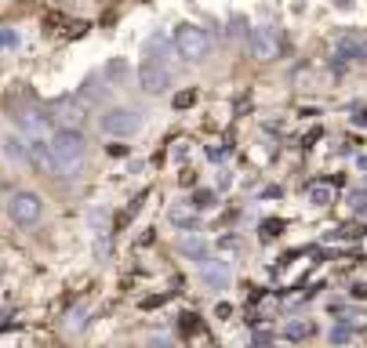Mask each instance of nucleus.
Returning a JSON list of instances; mask_svg holds the SVG:
<instances>
[{
    "label": "nucleus",
    "mask_w": 367,
    "mask_h": 348,
    "mask_svg": "<svg viewBox=\"0 0 367 348\" xmlns=\"http://www.w3.org/2000/svg\"><path fill=\"white\" fill-rule=\"evenodd\" d=\"M84 163H88V138H84V130L58 127L48 138L44 167L55 174V178H77V174L84 170Z\"/></svg>",
    "instance_id": "1"
},
{
    "label": "nucleus",
    "mask_w": 367,
    "mask_h": 348,
    "mask_svg": "<svg viewBox=\"0 0 367 348\" xmlns=\"http://www.w3.org/2000/svg\"><path fill=\"white\" fill-rule=\"evenodd\" d=\"M142 123H146L142 109H131V105H113L98 116V130L110 138H131L142 130Z\"/></svg>",
    "instance_id": "2"
},
{
    "label": "nucleus",
    "mask_w": 367,
    "mask_h": 348,
    "mask_svg": "<svg viewBox=\"0 0 367 348\" xmlns=\"http://www.w3.org/2000/svg\"><path fill=\"white\" fill-rule=\"evenodd\" d=\"M171 44H175L179 58H186V62H204V58L211 55V36H207V29L193 26V22L179 26L175 36H171Z\"/></svg>",
    "instance_id": "3"
},
{
    "label": "nucleus",
    "mask_w": 367,
    "mask_h": 348,
    "mask_svg": "<svg viewBox=\"0 0 367 348\" xmlns=\"http://www.w3.org/2000/svg\"><path fill=\"white\" fill-rule=\"evenodd\" d=\"M40 214H44V200H40L33 189H15L8 196V218H11L15 225L30 229V225L40 222Z\"/></svg>",
    "instance_id": "4"
},
{
    "label": "nucleus",
    "mask_w": 367,
    "mask_h": 348,
    "mask_svg": "<svg viewBox=\"0 0 367 348\" xmlns=\"http://www.w3.org/2000/svg\"><path fill=\"white\" fill-rule=\"evenodd\" d=\"M139 87L146 95H164L167 87H171V69L153 58H142L139 62Z\"/></svg>",
    "instance_id": "5"
},
{
    "label": "nucleus",
    "mask_w": 367,
    "mask_h": 348,
    "mask_svg": "<svg viewBox=\"0 0 367 348\" xmlns=\"http://www.w3.org/2000/svg\"><path fill=\"white\" fill-rule=\"evenodd\" d=\"M200 283H204L207 290H214V294L229 290V283H233V269H229V261H222V257H207L204 265H200Z\"/></svg>",
    "instance_id": "6"
},
{
    "label": "nucleus",
    "mask_w": 367,
    "mask_h": 348,
    "mask_svg": "<svg viewBox=\"0 0 367 348\" xmlns=\"http://www.w3.org/2000/svg\"><path fill=\"white\" fill-rule=\"evenodd\" d=\"M84 116H88V105L80 98H58L51 105V116L48 120H58V127H70V130H80Z\"/></svg>",
    "instance_id": "7"
},
{
    "label": "nucleus",
    "mask_w": 367,
    "mask_h": 348,
    "mask_svg": "<svg viewBox=\"0 0 367 348\" xmlns=\"http://www.w3.org/2000/svg\"><path fill=\"white\" fill-rule=\"evenodd\" d=\"M335 58H338V65L342 62H367V36L363 33H338Z\"/></svg>",
    "instance_id": "8"
},
{
    "label": "nucleus",
    "mask_w": 367,
    "mask_h": 348,
    "mask_svg": "<svg viewBox=\"0 0 367 348\" xmlns=\"http://www.w3.org/2000/svg\"><path fill=\"white\" fill-rule=\"evenodd\" d=\"M251 55H255L258 62H273V58L280 55V33H276L273 26H258V29L251 33Z\"/></svg>",
    "instance_id": "9"
},
{
    "label": "nucleus",
    "mask_w": 367,
    "mask_h": 348,
    "mask_svg": "<svg viewBox=\"0 0 367 348\" xmlns=\"http://www.w3.org/2000/svg\"><path fill=\"white\" fill-rule=\"evenodd\" d=\"M18 127H22V138H33V145H37V142H44L48 116L37 113V109H22V113H18Z\"/></svg>",
    "instance_id": "10"
},
{
    "label": "nucleus",
    "mask_w": 367,
    "mask_h": 348,
    "mask_svg": "<svg viewBox=\"0 0 367 348\" xmlns=\"http://www.w3.org/2000/svg\"><path fill=\"white\" fill-rule=\"evenodd\" d=\"M179 250H182L189 261H197V265H204V261L211 257V243H207V239H200L197 232L182 236V239H179Z\"/></svg>",
    "instance_id": "11"
},
{
    "label": "nucleus",
    "mask_w": 367,
    "mask_h": 348,
    "mask_svg": "<svg viewBox=\"0 0 367 348\" xmlns=\"http://www.w3.org/2000/svg\"><path fill=\"white\" fill-rule=\"evenodd\" d=\"M167 222H171V225H179L182 232H197L200 214L193 210V207H171V210H167Z\"/></svg>",
    "instance_id": "12"
},
{
    "label": "nucleus",
    "mask_w": 367,
    "mask_h": 348,
    "mask_svg": "<svg viewBox=\"0 0 367 348\" xmlns=\"http://www.w3.org/2000/svg\"><path fill=\"white\" fill-rule=\"evenodd\" d=\"M171 48H175V44H171V40H164V36L157 33V36H149V40H146V58H153V62L167 65V55H171Z\"/></svg>",
    "instance_id": "13"
},
{
    "label": "nucleus",
    "mask_w": 367,
    "mask_h": 348,
    "mask_svg": "<svg viewBox=\"0 0 367 348\" xmlns=\"http://www.w3.org/2000/svg\"><path fill=\"white\" fill-rule=\"evenodd\" d=\"M0 145H4V152H8L11 160H30V142L22 135H4V142H0Z\"/></svg>",
    "instance_id": "14"
},
{
    "label": "nucleus",
    "mask_w": 367,
    "mask_h": 348,
    "mask_svg": "<svg viewBox=\"0 0 367 348\" xmlns=\"http://www.w3.org/2000/svg\"><path fill=\"white\" fill-rule=\"evenodd\" d=\"M306 196H309L313 207H328V203H335V189H331L328 182H313Z\"/></svg>",
    "instance_id": "15"
},
{
    "label": "nucleus",
    "mask_w": 367,
    "mask_h": 348,
    "mask_svg": "<svg viewBox=\"0 0 367 348\" xmlns=\"http://www.w3.org/2000/svg\"><path fill=\"white\" fill-rule=\"evenodd\" d=\"M313 330H316V326H313L309 319H291V323L284 326V337H288V341H306V337H313Z\"/></svg>",
    "instance_id": "16"
},
{
    "label": "nucleus",
    "mask_w": 367,
    "mask_h": 348,
    "mask_svg": "<svg viewBox=\"0 0 367 348\" xmlns=\"http://www.w3.org/2000/svg\"><path fill=\"white\" fill-rule=\"evenodd\" d=\"M88 225H91V232L105 236V225H110V210H105V207H95V210L88 214Z\"/></svg>",
    "instance_id": "17"
},
{
    "label": "nucleus",
    "mask_w": 367,
    "mask_h": 348,
    "mask_svg": "<svg viewBox=\"0 0 367 348\" xmlns=\"http://www.w3.org/2000/svg\"><path fill=\"white\" fill-rule=\"evenodd\" d=\"M214 200H219V196H214V192H207V189H197V192H193V210H211L214 207Z\"/></svg>",
    "instance_id": "18"
},
{
    "label": "nucleus",
    "mask_w": 367,
    "mask_h": 348,
    "mask_svg": "<svg viewBox=\"0 0 367 348\" xmlns=\"http://www.w3.org/2000/svg\"><path fill=\"white\" fill-rule=\"evenodd\" d=\"M353 334H356V330H353V326H345V323H338V326H335V330H331V344H349V341H353Z\"/></svg>",
    "instance_id": "19"
},
{
    "label": "nucleus",
    "mask_w": 367,
    "mask_h": 348,
    "mask_svg": "<svg viewBox=\"0 0 367 348\" xmlns=\"http://www.w3.org/2000/svg\"><path fill=\"white\" fill-rule=\"evenodd\" d=\"M349 207H353V210H367V185L349 189Z\"/></svg>",
    "instance_id": "20"
},
{
    "label": "nucleus",
    "mask_w": 367,
    "mask_h": 348,
    "mask_svg": "<svg viewBox=\"0 0 367 348\" xmlns=\"http://www.w3.org/2000/svg\"><path fill=\"white\" fill-rule=\"evenodd\" d=\"M171 102H175V109H193V105H197V91H193V87H186V91H179Z\"/></svg>",
    "instance_id": "21"
},
{
    "label": "nucleus",
    "mask_w": 367,
    "mask_h": 348,
    "mask_svg": "<svg viewBox=\"0 0 367 348\" xmlns=\"http://www.w3.org/2000/svg\"><path fill=\"white\" fill-rule=\"evenodd\" d=\"M280 229H284V222H262V243H273L280 236Z\"/></svg>",
    "instance_id": "22"
},
{
    "label": "nucleus",
    "mask_w": 367,
    "mask_h": 348,
    "mask_svg": "<svg viewBox=\"0 0 367 348\" xmlns=\"http://www.w3.org/2000/svg\"><path fill=\"white\" fill-rule=\"evenodd\" d=\"M124 73H127V65H124V62H120V58H113V62H110V65H105V76H110V80H120V76H124Z\"/></svg>",
    "instance_id": "23"
},
{
    "label": "nucleus",
    "mask_w": 367,
    "mask_h": 348,
    "mask_svg": "<svg viewBox=\"0 0 367 348\" xmlns=\"http://www.w3.org/2000/svg\"><path fill=\"white\" fill-rule=\"evenodd\" d=\"M95 257H110V236H98L95 239Z\"/></svg>",
    "instance_id": "24"
},
{
    "label": "nucleus",
    "mask_w": 367,
    "mask_h": 348,
    "mask_svg": "<svg viewBox=\"0 0 367 348\" xmlns=\"http://www.w3.org/2000/svg\"><path fill=\"white\" fill-rule=\"evenodd\" d=\"M182 330H186V334H197V330H200V323H197V316H193V312L182 316Z\"/></svg>",
    "instance_id": "25"
},
{
    "label": "nucleus",
    "mask_w": 367,
    "mask_h": 348,
    "mask_svg": "<svg viewBox=\"0 0 367 348\" xmlns=\"http://www.w3.org/2000/svg\"><path fill=\"white\" fill-rule=\"evenodd\" d=\"M15 44H18L15 29H0V48H15Z\"/></svg>",
    "instance_id": "26"
},
{
    "label": "nucleus",
    "mask_w": 367,
    "mask_h": 348,
    "mask_svg": "<svg viewBox=\"0 0 367 348\" xmlns=\"http://www.w3.org/2000/svg\"><path fill=\"white\" fill-rule=\"evenodd\" d=\"M167 294H153V297H142V309H157V304H164Z\"/></svg>",
    "instance_id": "27"
},
{
    "label": "nucleus",
    "mask_w": 367,
    "mask_h": 348,
    "mask_svg": "<svg viewBox=\"0 0 367 348\" xmlns=\"http://www.w3.org/2000/svg\"><path fill=\"white\" fill-rule=\"evenodd\" d=\"M207 156H211L214 163H219V160H226V156H229V145H219V149H207Z\"/></svg>",
    "instance_id": "28"
},
{
    "label": "nucleus",
    "mask_w": 367,
    "mask_h": 348,
    "mask_svg": "<svg viewBox=\"0 0 367 348\" xmlns=\"http://www.w3.org/2000/svg\"><path fill=\"white\" fill-rule=\"evenodd\" d=\"M84 323H88V319H84V312H77V316H70V330H84Z\"/></svg>",
    "instance_id": "29"
},
{
    "label": "nucleus",
    "mask_w": 367,
    "mask_h": 348,
    "mask_svg": "<svg viewBox=\"0 0 367 348\" xmlns=\"http://www.w3.org/2000/svg\"><path fill=\"white\" fill-rule=\"evenodd\" d=\"M353 123L356 127H367V109H360V105L353 109Z\"/></svg>",
    "instance_id": "30"
},
{
    "label": "nucleus",
    "mask_w": 367,
    "mask_h": 348,
    "mask_svg": "<svg viewBox=\"0 0 367 348\" xmlns=\"http://www.w3.org/2000/svg\"><path fill=\"white\" fill-rule=\"evenodd\" d=\"M233 185V178H229V170H219V192H226Z\"/></svg>",
    "instance_id": "31"
},
{
    "label": "nucleus",
    "mask_w": 367,
    "mask_h": 348,
    "mask_svg": "<svg viewBox=\"0 0 367 348\" xmlns=\"http://www.w3.org/2000/svg\"><path fill=\"white\" fill-rule=\"evenodd\" d=\"M149 348H171V341L167 337H153V341H149Z\"/></svg>",
    "instance_id": "32"
},
{
    "label": "nucleus",
    "mask_w": 367,
    "mask_h": 348,
    "mask_svg": "<svg viewBox=\"0 0 367 348\" xmlns=\"http://www.w3.org/2000/svg\"><path fill=\"white\" fill-rule=\"evenodd\" d=\"M110 156H127V145H110Z\"/></svg>",
    "instance_id": "33"
},
{
    "label": "nucleus",
    "mask_w": 367,
    "mask_h": 348,
    "mask_svg": "<svg viewBox=\"0 0 367 348\" xmlns=\"http://www.w3.org/2000/svg\"><path fill=\"white\" fill-rule=\"evenodd\" d=\"M360 167H363V170H367V152H363V156H360Z\"/></svg>",
    "instance_id": "34"
},
{
    "label": "nucleus",
    "mask_w": 367,
    "mask_h": 348,
    "mask_svg": "<svg viewBox=\"0 0 367 348\" xmlns=\"http://www.w3.org/2000/svg\"><path fill=\"white\" fill-rule=\"evenodd\" d=\"M0 272H4V269H0Z\"/></svg>",
    "instance_id": "35"
}]
</instances>
